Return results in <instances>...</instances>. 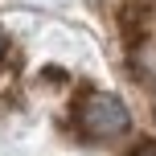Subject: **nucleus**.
<instances>
[{
    "label": "nucleus",
    "instance_id": "nucleus-1",
    "mask_svg": "<svg viewBox=\"0 0 156 156\" xmlns=\"http://www.w3.org/2000/svg\"><path fill=\"white\" fill-rule=\"evenodd\" d=\"M74 127L86 136V140H119V136L132 127V111L119 94L111 90H82L74 103Z\"/></svg>",
    "mask_w": 156,
    "mask_h": 156
},
{
    "label": "nucleus",
    "instance_id": "nucleus-2",
    "mask_svg": "<svg viewBox=\"0 0 156 156\" xmlns=\"http://www.w3.org/2000/svg\"><path fill=\"white\" fill-rule=\"evenodd\" d=\"M127 156H156V144H152V140H140V144H136Z\"/></svg>",
    "mask_w": 156,
    "mask_h": 156
},
{
    "label": "nucleus",
    "instance_id": "nucleus-3",
    "mask_svg": "<svg viewBox=\"0 0 156 156\" xmlns=\"http://www.w3.org/2000/svg\"><path fill=\"white\" fill-rule=\"evenodd\" d=\"M4 54H8V37L0 33V62H4Z\"/></svg>",
    "mask_w": 156,
    "mask_h": 156
}]
</instances>
